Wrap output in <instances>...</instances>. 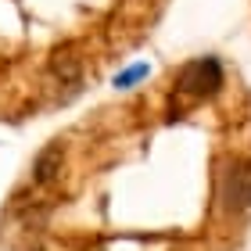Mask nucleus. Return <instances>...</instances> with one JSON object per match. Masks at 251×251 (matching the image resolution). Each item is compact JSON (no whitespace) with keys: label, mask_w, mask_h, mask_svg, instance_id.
Returning <instances> with one entry per match:
<instances>
[{"label":"nucleus","mask_w":251,"mask_h":251,"mask_svg":"<svg viewBox=\"0 0 251 251\" xmlns=\"http://www.w3.org/2000/svg\"><path fill=\"white\" fill-rule=\"evenodd\" d=\"M215 201L230 215L251 208V158H244V162L237 158L215 173Z\"/></svg>","instance_id":"1"},{"label":"nucleus","mask_w":251,"mask_h":251,"mask_svg":"<svg viewBox=\"0 0 251 251\" xmlns=\"http://www.w3.org/2000/svg\"><path fill=\"white\" fill-rule=\"evenodd\" d=\"M219 86H223V65L215 58H194L176 75V90L187 97H212L219 94Z\"/></svg>","instance_id":"2"},{"label":"nucleus","mask_w":251,"mask_h":251,"mask_svg":"<svg viewBox=\"0 0 251 251\" xmlns=\"http://www.w3.org/2000/svg\"><path fill=\"white\" fill-rule=\"evenodd\" d=\"M50 72L54 75H61V79H72L79 75V58L72 54V47H61V50H54V58H50Z\"/></svg>","instance_id":"3"},{"label":"nucleus","mask_w":251,"mask_h":251,"mask_svg":"<svg viewBox=\"0 0 251 251\" xmlns=\"http://www.w3.org/2000/svg\"><path fill=\"white\" fill-rule=\"evenodd\" d=\"M58 165H61V147L58 144H50L47 151H43L40 158H36V165H32V173H36V179L40 183H47V179L58 173Z\"/></svg>","instance_id":"4"},{"label":"nucleus","mask_w":251,"mask_h":251,"mask_svg":"<svg viewBox=\"0 0 251 251\" xmlns=\"http://www.w3.org/2000/svg\"><path fill=\"white\" fill-rule=\"evenodd\" d=\"M144 75H147V65H133L129 72L115 75V86H119V90H129V86L136 83V79H144Z\"/></svg>","instance_id":"5"}]
</instances>
